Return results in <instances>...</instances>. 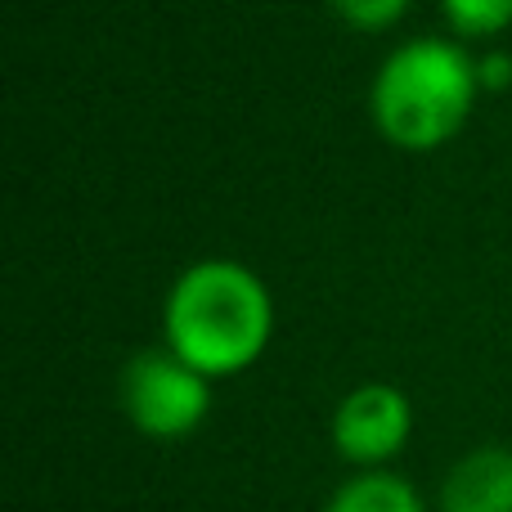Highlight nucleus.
<instances>
[{
	"instance_id": "f03ea898",
	"label": "nucleus",
	"mask_w": 512,
	"mask_h": 512,
	"mask_svg": "<svg viewBox=\"0 0 512 512\" xmlns=\"http://www.w3.org/2000/svg\"><path fill=\"white\" fill-rule=\"evenodd\" d=\"M477 99V54L463 41L414 36L378 63L369 86V113L391 149L436 153L468 126Z\"/></svg>"
},
{
	"instance_id": "39448f33",
	"label": "nucleus",
	"mask_w": 512,
	"mask_h": 512,
	"mask_svg": "<svg viewBox=\"0 0 512 512\" xmlns=\"http://www.w3.org/2000/svg\"><path fill=\"white\" fill-rule=\"evenodd\" d=\"M441 512H512V450L477 445L454 459L436 490Z\"/></svg>"
},
{
	"instance_id": "0eeeda50",
	"label": "nucleus",
	"mask_w": 512,
	"mask_h": 512,
	"mask_svg": "<svg viewBox=\"0 0 512 512\" xmlns=\"http://www.w3.org/2000/svg\"><path fill=\"white\" fill-rule=\"evenodd\" d=\"M454 41H495L512 27V0H441Z\"/></svg>"
},
{
	"instance_id": "7ed1b4c3",
	"label": "nucleus",
	"mask_w": 512,
	"mask_h": 512,
	"mask_svg": "<svg viewBox=\"0 0 512 512\" xmlns=\"http://www.w3.org/2000/svg\"><path fill=\"white\" fill-rule=\"evenodd\" d=\"M122 414L149 441H185L212 414V378L185 364L171 346H153L126 360Z\"/></svg>"
},
{
	"instance_id": "1a4fd4ad",
	"label": "nucleus",
	"mask_w": 512,
	"mask_h": 512,
	"mask_svg": "<svg viewBox=\"0 0 512 512\" xmlns=\"http://www.w3.org/2000/svg\"><path fill=\"white\" fill-rule=\"evenodd\" d=\"M477 81H481V95L508 90V86H512V54H508V50H486V54H477Z\"/></svg>"
},
{
	"instance_id": "20e7f679",
	"label": "nucleus",
	"mask_w": 512,
	"mask_h": 512,
	"mask_svg": "<svg viewBox=\"0 0 512 512\" xmlns=\"http://www.w3.org/2000/svg\"><path fill=\"white\" fill-rule=\"evenodd\" d=\"M414 436V405L391 382H360L333 409V450L360 468H387Z\"/></svg>"
},
{
	"instance_id": "423d86ee",
	"label": "nucleus",
	"mask_w": 512,
	"mask_h": 512,
	"mask_svg": "<svg viewBox=\"0 0 512 512\" xmlns=\"http://www.w3.org/2000/svg\"><path fill=\"white\" fill-rule=\"evenodd\" d=\"M324 512H427V499L400 472L360 468L328 495Z\"/></svg>"
},
{
	"instance_id": "f257e3e1",
	"label": "nucleus",
	"mask_w": 512,
	"mask_h": 512,
	"mask_svg": "<svg viewBox=\"0 0 512 512\" xmlns=\"http://www.w3.org/2000/svg\"><path fill=\"white\" fill-rule=\"evenodd\" d=\"M274 337V297L252 265L234 256H203L185 265L162 301V346L207 373L239 378Z\"/></svg>"
},
{
	"instance_id": "6e6552de",
	"label": "nucleus",
	"mask_w": 512,
	"mask_h": 512,
	"mask_svg": "<svg viewBox=\"0 0 512 512\" xmlns=\"http://www.w3.org/2000/svg\"><path fill=\"white\" fill-rule=\"evenodd\" d=\"M333 14L355 32H387L409 14L414 0H328Z\"/></svg>"
}]
</instances>
